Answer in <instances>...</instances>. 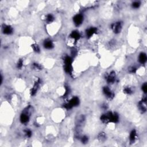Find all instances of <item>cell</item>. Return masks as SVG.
Listing matches in <instances>:
<instances>
[{
    "label": "cell",
    "instance_id": "9c48e42d",
    "mask_svg": "<svg viewBox=\"0 0 147 147\" xmlns=\"http://www.w3.org/2000/svg\"><path fill=\"white\" fill-rule=\"evenodd\" d=\"M133 7H134V8H138L139 7H140V4L139 2H134L133 4Z\"/></svg>",
    "mask_w": 147,
    "mask_h": 147
},
{
    "label": "cell",
    "instance_id": "5b68a950",
    "mask_svg": "<svg viewBox=\"0 0 147 147\" xmlns=\"http://www.w3.org/2000/svg\"><path fill=\"white\" fill-rule=\"evenodd\" d=\"M53 46H54V44H53L52 42L50 40H46L44 43V47L46 49H51L53 47Z\"/></svg>",
    "mask_w": 147,
    "mask_h": 147
},
{
    "label": "cell",
    "instance_id": "8992f818",
    "mask_svg": "<svg viewBox=\"0 0 147 147\" xmlns=\"http://www.w3.org/2000/svg\"><path fill=\"white\" fill-rule=\"evenodd\" d=\"M96 31H97L96 28L91 27V28L87 29V31H86V35H87V36H88L89 37H90L91 36H92L94 34Z\"/></svg>",
    "mask_w": 147,
    "mask_h": 147
},
{
    "label": "cell",
    "instance_id": "7a4b0ae2",
    "mask_svg": "<svg viewBox=\"0 0 147 147\" xmlns=\"http://www.w3.org/2000/svg\"><path fill=\"white\" fill-rule=\"evenodd\" d=\"M112 29H113V31H114V33L120 32L121 29H122V26H121V22H115L114 24H113V25H112Z\"/></svg>",
    "mask_w": 147,
    "mask_h": 147
},
{
    "label": "cell",
    "instance_id": "3957f363",
    "mask_svg": "<svg viewBox=\"0 0 147 147\" xmlns=\"http://www.w3.org/2000/svg\"><path fill=\"white\" fill-rule=\"evenodd\" d=\"M103 91H104V93L105 94V95L107 98H110L114 95V94L112 93L111 90H110L108 87H105Z\"/></svg>",
    "mask_w": 147,
    "mask_h": 147
},
{
    "label": "cell",
    "instance_id": "30bf717a",
    "mask_svg": "<svg viewBox=\"0 0 147 147\" xmlns=\"http://www.w3.org/2000/svg\"><path fill=\"white\" fill-rule=\"evenodd\" d=\"M142 90L144 91V93H146L147 92V84L146 83H145L142 86Z\"/></svg>",
    "mask_w": 147,
    "mask_h": 147
},
{
    "label": "cell",
    "instance_id": "277c9868",
    "mask_svg": "<svg viewBox=\"0 0 147 147\" xmlns=\"http://www.w3.org/2000/svg\"><path fill=\"white\" fill-rule=\"evenodd\" d=\"M139 61L141 64H144L145 62H147V56L145 53L142 52L139 55Z\"/></svg>",
    "mask_w": 147,
    "mask_h": 147
},
{
    "label": "cell",
    "instance_id": "52a82bcc",
    "mask_svg": "<svg viewBox=\"0 0 147 147\" xmlns=\"http://www.w3.org/2000/svg\"><path fill=\"white\" fill-rule=\"evenodd\" d=\"M3 31H4V32L5 34L10 35L11 34L12 32H13V29H12V27H10L9 25H6V26H5V27L3 28Z\"/></svg>",
    "mask_w": 147,
    "mask_h": 147
},
{
    "label": "cell",
    "instance_id": "6da1fadb",
    "mask_svg": "<svg viewBox=\"0 0 147 147\" xmlns=\"http://www.w3.org/2000/svg\"><path fill=\"white\" fill-rule=\"evenodd\" d=\"M83 20V17L81 14H77L74 17V24L77 26H79L82 24Z\"/></svg>",
    "mask_w": 147,
    "mask_h": 147
},
{
    "label": "cell",
    "instance_id": "ba28073f",
    "mask_svg": "<svg viewBox=\"0 0 147 147\" xmlns=\"http://www.w3.org/2000/svg\"><path fill=\"white\" fill-rule=\"evenodd\" d=\"M136 132L134 130L131 132L130 134V140L131 142H134L136 139Z\"/></svg>",
    "mask_w": 147,
    "mask_h": 147
}]
</instances>
